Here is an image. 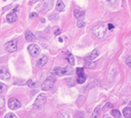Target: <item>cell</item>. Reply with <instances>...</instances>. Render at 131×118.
Returning <instances> with one entry per match:
<instances>
[{"instance_id": "1", "label": "cell", "mask_w": 131, "mask_h": 118, "mask_svg": "<svg viewBox=\"0 0 131 118\" xmlns=\"http://www.w3.org/2000/svg\"><path fill=\"white\" fill-rule=\"evenodd\" d=\"M107 27L104 23H99L93 28V33L98 38H103L106 34Z\"/></svg>"}, {"instance_id": "2", "label": "cell", "mask_w": 131, "mask_h": 118, "mask_svg": "<svg viewBox=\"0 0 131 118\" xmlns=\"http://www.w3.org/2000/svg\"><path fill=\"white\" fill-rule=\"evenodd\" d=\"M56 82V78L54 76H49L46 78V80L43 82L42 85V90L43 91H49L52 89L54 86V83Z\"/></svg>"}, {"instance_id": "3", "label": "cell", "mask_w": 131, "mask_h": 118, "mask_svg": "<svg viewBox=\"0 0 131 118\" xmlns=\"http://www.w3.org/2000/svg\"><path fill=\"white\" fill-rule=\"evenodd\" d=\"M4 47H5V50L7 51L8 53H14L18 49V41L16 39L9 41L7 43H5Z\"/></svg>"}, {"instance_id": "4", "label": "cell", "mask_w": 131, "mask_h": 118, "mask_svg": "<svg viewBox=\"0 0 131 118\" xmlns=\"http://www.w3.org/2000/svg\"><path fill=\"white\" fill-rule=\"evenodd\" d=\"M45 102H46V96L44 94H40L34 101V107L37 109H41L44 106Z\"/></svg>"}, {"instance_id": "5", "label": "cell", "mask_w": 131, "mask_h": 118, "mask_svg": "<svg viewBox=\"0 0 131 118\" xmlns=\"http://www.w3.org/2000/svg\"><path fill=\"white\" fill-rule=\"evenodd\" d=\"M28 53H30V55L34 57H37L40 54V48L36 44H30L28 47Z\"/></svg>"}, {"instance_id": "6", "label": "cell", "mask_w": 131, "mask_h": 118, "mask_svg": "<svg viewBox=\"0 0 131 118\" xmlns=\"http://www.w3.org/2000/svg\"><path fill=\"white\" fill-rule=\"evenodd\" d=\"M8 107L10 108L11 110H17L18 108L21 107V102L18 101L17 98L12 97L8 100Z\"/></svg>"}, {"instance_id": "7", "label": "cell", "mask_w": 131, "mask_h": 118, "mask_svg": "<svg viewBox=\"0 0 131 118\" xmlns=\"http://www.w3.org/2000/svg\"><path fill=\"white\" fill-rule=\"evenodd\" d=\"M76 73L78 75L77 82L79 84H83L86 81V75L84 74V69L82 68H78L76 69Z\"/></svg>"}, {"instance_id": "8", "label": "cell", "mask_w": 131, "mask_h": 118, "mask_svg": "<svg viewBox=\"0 0 131 118\" xmlns=\"http://www.w3.org/2000/svg\"><path fill=\"white\" fill-rule=\"evenodd\" d=\"M53 72L55 73L56 75L59 76H63V75H66V74H69V73L72 72V70L70 67H67L65 68H55L53 69Z\"/></svg>"}, {"instance_id": "9", "label": "cell", "mask_w": 131, "mask_h": 118, "mask_svg": "<svg viewBox=\"0 0 131 118\" xmlns=\"http://www.w3.org/2000/svg\"><path fill=\"white\" fill-rule=\"evenodd\" d=\"M0 78H2L3 80H8L10 78V73L6 68H0Z\"/></svg>"}, {"instance_id": "10", "label": "cell", "mask_w": 131, "mask_h": 118, "mask_svg": "<svg viewBox=\"0 0 131 118\" xmlns=\"http://www.w3.org/2000/svg\"><path fill=\"white\" fill-rule=\"evenodd\" d=\"M17 19H18V16L14 12H10V14H8L7 15V21L9 23H14V22L17 21Z\"/></svg>"}, {"instance_id": "11", "label": "cell", "mask_w": 131, "mask_h": 118, "mask_svg": "<svg viewBox=\"0 0 131 118\" xmlns=\"http://www.w3.org/2000/svg\"><path fill=\"white\" fill-rule=\"evenodd\" d=\"M48 62V57L47 56H42L37 62V67L38 68H43V67Z\"/></svg>"}, {"instance_id": "12", "label": "cell", "mask_w": 131, "mask_h": 118, "mask_svg": "<svg viewBox=\"0 0 131 118\" xmlns=\"http://www.w3.org/2000/svg\"><path fill=\"white\" fill-rule=\"evenodd\" d=\"M25 38H26V40L29 43H32V42H34V41H35V36L29 30H27L25 32Z\"/></svg>"}, {"instance_id": "13", "label": "cell", "mask_w": 131, "mask_h": 118, "mask_svg": "<svg viewBox=\"0 0 131 118\" xmlns=\"http://www.w3.org/2000/svg\"><path fill=\"white\" fill-rule=\"evenodd\" d=\"M98 56H99V50L98 49H94V51H92V52L87 56V59L93 61V60H94L95 58H97Z\"/></svg>"}, {"instance_id": "14", "label": "cell", "mask_w": 131, "mask_h": 118, "mask_svg": "<svg viewBox=\"0 0 131 118\" xmlns=\"http://www.w3.org/2000/svg\"><path fill=\"white\" fill-rule=\"evenodd\" d=\"M73 14H74V17L77 19H82L84 17V12L79 10V9H75L74 12H73Z\"/></svg>"}, {"instance_id": "15", "label": "cell", "mask_w": 131, "mask_h": 118, "mask_svg": "<svg viewBox=\"0 0 131 118\" xmlns=\"http://www.w3.org/2000/svg\"><path fill=\"white\" fill-rule=\"evenodd\" d=\"M65 5L63 4V0H58L56 4V10H58L59 12H61L64 9Z\"/></svg>"}, {"instance_id": "16", "label": "cell", "mask_w": 131, "mask_h": 118, "mask_svg": "<svg viewBox=\"0 0 131 118\" xmlns=\"http://www.w3.org/2000/svg\"><path fill=\"white\" fill-rule=\"evenodd\" d=\"M123 114L124 117L129 118L131 117V108L130 107H125L123 111Z\"/></svg>"}, {"instance_id": "17", "label": "cell", "mask_w": 131, "mask_h": 118, "mask_svg": "<svg viewBox=\"0 0 131 118\" xmlns=\"http://www.w3.org/2000/svg\"><path fill=\"white\" fill-rule=\"evenodd\" d=\"M94 65L95 64H94V62H92L91 60H89V61H87L85 62L84 67H85V68H94Z\"/></svg>"}, {"instance_id": "18", "label": "cell", "mask_w": 131, "mask_h": 118, "mask_svg": "<svg viewBox=\"0 0 131 118\" xmlns=\"http://www.w3.org/2000/svg\"><path fill=\"white\" fill-rule=\"evenodd\" d=\"M111 115L114 117H120L121 116V113L119 112V110H112Z\"/></svg>"}, {"instance_id": "19", "label": "cell", "mask_w": 131, "mask_h": 118, "mask_svg": "<svg viewBox=\"0 0 131 118\" xmlns=\"http://www.w3.org/2000/svg\"><path fill=\"white\" fill-rule=\"evenodd\" d=\"M68 61L69 62V64L70 65H74V62H75V60H74V57H73V56L72 55V54H69V57H68Z\"/></svg>"}, {"instance_id": "20", "label": "cell", "mask_w": 131, "mask_h": 118, "mask_svg": "<svg viewBox=\"0 0 131 118\" xmlns=\"http://www.w3.org/2000/svg\"><path fill=\"white\" fill-rule=\"evenodd\" d=\"M100 109H99V108H96V109L94 110V112H93V114H92V117H93V118L99 117V116H100Z\"/></svg>"}, {"instance_id": "21", "label": "cell", "mask_w": 131, "mask_h": 118, "mask_svg": "<svg viewBox=\"0 0 131 118\" xmlns=\"http://www.w3.org/2000/svg\"><path fill=\"white\" fill-rule=\"evenodd\" d=\"M6 89H7V87H6V85L3 84L0 82V93H2V92H4Z\"/></svg>"}, {"instance_id": "22", "label": "cell", "mask_w": 131, "mask_h": 118, "mask_svg": "<svg viewBox=\"0 0 131 118\" xmlns=\"http://www.w3.org/2000/svg\"><path fill=\"white\" fill-rule=\"evenodd\" d=\"M117 0H105V2H106V4L108 5H110V6H112V5H114V4L116 3Z\"/></svg>"}, {"instance_id": "23", "label": "cell", "mask_w": 131, "mask_h": 118, "mask_svg": "<svg viewBox=\"0 0 131 118\" xmlns=\"http://www.w3.org/2000/svg\"><path fill=\"white\" fill-rule=\"evenodd\" d=\"M5 118H16L17 117V116H16L15 114L14 113H8V114H6L5 115Z\"/></svg>"}, {"instance_id": "24", "label": "cell", "mask_w": 131, "mask_h": 118, "mask_svg": "<svg viewBox=\"0 0 131 118\" xmlns=\"http://www.w3.org/2000/svg\"><path fill=\"white\" fill-rule=\"evenodd\" d=\"M77 26L79 28H84L85 26V23L84 22H83L82 20H79L78 23H77Z\"/></svg>"}, {"instance_id": "25", "label": "cell", "mask_w": 131, "mask_h": 118, "mask_svg": "<svg viewBox=\"0 0 131 118\" xmlns=\"http://www.w3.org/2000/svg\"><path fill=\"white\" fill-rule=\"evenodd\" d=\"M126 64L129 68H131V56L128 57L126 58Z\"/></svg>"}, {"instance_id": "26", "label": "cell", "mask_w": 131, "mask_h": 118, "mask_svg": "<svg viewBox=\"0 0 131 118\" xmlns=\"http://www.w3.org/2000/svg\"><path fill=\"white\" fill-rule=\"evenodd\" d=\"M27 84H28V87H35V85H36V83H34V82L32 80H28V82H27Z\"/></svg>"}, {"instance_id": "27", "label": "cell", "mask_w": 131, "mask_h": 118, "mask_svg": "<svg viewBox=\"0 0 131 118\" xmlns=\"http://www.w3.org/2000/svg\"><path fill=\"white\" fill-rule=\"evenodd\" d=\"M4 97H0V109L4 107Z\"/></svg>"}, {"instance_id": "28", "label": "cell", "mask_w": 131, "mask_h": 118, "mask_svg": "<svg viewBox=\"0 0 131 118\" xmlns=\"http://www.w3.org/2000/svg\"><path fill=\"white\" fill-rule=\"evenodd\" d=\"M29 17H30L31 18H36V17H38V14H36V12H32V14H30Z\"/></svg>"}, {"instance_id": "29", "label": "cell", "mask_w": 131, "mask_h": 118, "mask_svg": "<svg viewBox=\"0 0 131 118\" xmlns=\"http://www.w3.org/2000/svg\"><path fill=\"white\" fill-rule=\"evenodd\" d=\"M108 30H111L112 31L114 28V26L112 23H108Z\"/></svg>"}, {"instance_id": "30", "label": "cell", "mask_w": 131, "mask_h": 118, "mask_svg": "<svg viewBox=\"0 0 131 118\" xmlns=\"http://www.w3.org/2000/svg\"><path fill=\"white\" fill-rule=\"evenodd\" d=\"M108 107H110V108H112V107H113V105H112L111 103H110V102H108V103L106 104V106H104V109H107Z\"/></svg>"}, {"instance_id": "31", "label": "cell", "mask_w": 131, "mask_h": 118, "mask_svg": "<svg viewBox=\"0 0 131 118\" xmlns=\"http://www.w3.org/2000/svg\"><path fill=\"white\" fill-rule=\"evenodd\" d=\"M60 33H61V30H60V29H58V30H57V31L55 32V33H54V34H55L56 36H57V35L60 34Z\"/></svg>"}, {"instance_id": "32", "label": "cell", "mask_w": 131, "mask_h": 118, "mask_svg": "<svg viewBox=\"0 0 131 118\" xmlns=\"http://www.w3.org/2000/svg\"><path fill=\"white\" fill-rule=\"evenodd\" d=\"M29 1L31 2V3H34V4H35V3H37L39 0H29Z\"/></svg>"}, {"instance_id": "33", "label": "cell", "mask_w": 131, "mask_h": 118, "mask_svg": "<svg viewBox=\"0 0 131 118\" xmlns=\"http://www.w3.org/2000/svg\"><path fill=\"white\" fill-rule=\"evenodd\" d=\"M59 42H63V39H62L61 37H59Z\"/></svg>"}, {"instance_id": "34", "label": "cell", "mask_w": 131, "mask_h": 118, "mask_svg": "<svg viewBox=\"0 0 131 118\" xmlns=\"http://www.w3.org/2000/svg\"><path fill=\"white\" fill-rule=\"evenodd\" d=\"M129 104H130V106H131V101H130V102H129Z\"/></svg>"}]
</instances>
